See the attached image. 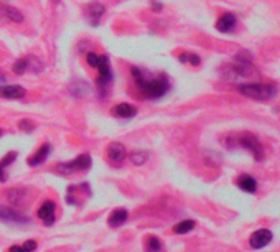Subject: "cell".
I'll return each mask as SVG.
<instances>
[{
    "mask_svg": "<svg viewBox=\"0 0 280 252\" xmlns=\"http://www.w3.org/2000/svg\"><path fill=\"white\" fill-rule=\"evenodd\" d=\"M132 76H134L135 84L138 91L144 94L147 99H158L165 96L170 89V83L167 76H157V77H147L138 68H132Z\"/></svg>",
    "mask_w": 280,
    "mask_h": 252,
    "instance_id": "cell-1",
    "label": "cell"
},
{
    "mask_svg": "<svg viewBox=\"0 0 280 252\" xmlns=\"http://www.w3.org/2000/svg\"><path fill=\"white\" fill-rule=\"evenodd\" d=\"M237 89L241 94L251 98V99H257V101H267L272 99L277 94V88L274 84H267V83H247V84H239Z\"/></svg>",
    "mask_w": 280,
    "mask_h": 252,
    "instance_id": "cell-2",
    "label": "cell"
},
{
    "mask_svg": "<svg viewBox=\"0 0 280 252\" xmlns=\"http://www.w3.org/2000/svg\"><path fill=\"white\" fill-rule=\"evenodd\" d=\"M86 61L91 68H96L99 71V77H97V84L99 88H106V86L111 83L112 80V73H111V63L109 58L104 54H97V53H88L86 54Z\"/></svg>",
    "mask_w": 280,
    "mask_h": 252,
    "instance_id": "cell-3",
    "label": "cell"
},
{
    "mask_svg": "<svg viewBox=\"0 0 280 252\" xmlns=\"http://www.w3.org/2000/svg\"><path fill=\"white\" fill-rule=\"evenodd\" d=\"M91 157L88 153H81V155H77L74 160L71 162H63V163H59L56 168V173H59V175H71V173L74 171H84V170H89L91 168Z\"/></svg>",
    "mask_w": 280,
    "mask_h": 252,
    "instance_id": "cell-4",
    "label": "cell"
},
{
    "mask_svg": "<svg viewBox=\"0 0 280 252\" xmlns=\"http://www.w3.org/2000/svg\"><path fill=\"white\" fill-rule=\"evenodd\" d=\"M236 144L239 147H243L246 148V150H249L252 155H254V159L255 160H262L264 159V148H262V144L261 142L255 139V135H252V133H241V135L237 137V142Z\"/></svg>",
    "mask_w": 280,
    "mask_h": 252,
    "instance_id": "cell-5",
    "label": "cell"
},
{
    "mask_svg": "<svg viewBox=\"0 0 280 252\" xmlns=\"http://www.w3.org/2000/svg\"><path fill=\"white\" fill-rule=\"evenodd\" d=\"M91 196V188L88 183H81V185H71L66 190V201L69 204H79L84 201V198H89Z\"/></svg>",
    "mask_w": 280,
    "mask_h": 252,
    "instance_id": "cell-6",
    "label": "cell"
},
{
    "mask_svg": "<svg viewBox=\"0 0 280 252\" xmlns=\"http://www.w3.org/2000/svg\"><path fill=\"white\" fill-rule=\"evenodd\" d=\"M38 218L42 219L45 226H51L56 221V204L53 201H45L40 208H38Z\"/></svg>",
    "mask_w": 280,
    "mask_h": 252,
    "instance_id": "cell-7",
    "label": "cell"
},
{
    "mask_svg": "<svg viewBox=\"0 0 280 252\" xmlns=\"http://www.w3.org/2000/svg\"><path fill=\"white\" fill-rule=\"evenodd\" d=\"M0 219H2V221L15 223V224H27L28 223V218L25 215H22V212H18L13 208L2 206V204H0Z\"/></svg>",
    "mask_w": 280,
    "mask_h": 252,
    "instance_id": "cell-8",
    "label": "cell"
},
{
    "mask_svg": "<svg viewBox=\"0 0 280 252\" xmlns=\"http://www.w3.org/2000/svg\"><path fill=\"white\" fill-rule=\"evenodd\" d=\"M126 157H127L126 147L119 144V142H112V144L107 147V160L111 163H114V165L122 163L126 160Z\"/></svg>",
    "mask_w": 280,
    "mask_h": 252,
    "instance_id": "cell-9",
    "label": "cell"
},
{
    "mask_svg": "<svg viewBox=\"0 0 280 252\" xmlns=\"http://www.w3.org/2000/svg\"><path fill=\"white\" fill-rule=\"evenodd\" d=\"M270 241H272V231H269V229H259V231L252 232L251 238H249V244H251L252 249L266 247Z\"/></svg>",
    "mask_w": 280,
    "mask_h": 252,
    "instance_id": "cell-10",
    "label": "cell"
},
{
    "mask_svg": "<svg viewBox=\"0 0 280 252\" xmlns=\"http://www.w3.org/2000/svg\"><path fill=\"white\" fill-rule=\"evenodd\" d=\"M27 91L17 84H0V98L4 99H22L25 98Z\"/></svg>",
    "mask_w": 280,
    "mask_h": 252,
    "instance_id": "cell-11",
    "label": "cell"
},
{
    "mask_svg": "<svg viewBox=\"0 0 280 252\" xmlns=\"http://www.w3.org/2000/svg\"><path fill=\"white\" fill-rule=\"evenodd\" d=\"M236 23H237L236 15L226 12V13H223L219 18H217V22H216V28L219 30V31H223V33H229V31L234 30Z\"/></svg>",
    "mask_w": 280,
    "mask_h": 252,
    "instance_id": "cell-12",
    "label": "cell"
},
{
    "mask_svg": "<svg viewBox=\"0 0 280 252\" xmlns=\"http://www.w3.org/2000/svg\"><path fill=\"white\" fill-rule=\"evenodd\" d=\"M112 115L119 117V119H132L137 114V109L134 106L127 104V102H121V104H115L111 109Z\"/></svg>",
    "mask_w": 280,
    "mask_h": 252,
    "instance_id": "cell-13",
    "label": "cell"
},
{
    "mask_svg": "<svg viewBox=\"0 0 280 252\" xmlns=\"http://www.w3.org/2000/svg\"><path fill=\"white\" fill-rule=\"evenodd\" d=\"M129 219V211L126 208H115L111 215H109L107 223L111 227H121L122 224H126Z\"/></svg>",
    "mask_w": 280,
    "mask_h": 252,
    "instance_id": "cell-14",
    "label": "cell"
},
{
    "mask_svg": "<svg viewBox=\"0 0 280 252\" xmlns=\"http://www.w3.org/2000/svg\"><path fill=\"white\" fill-rule=\"evenodd\" d=\"M50 150H51V145H50V144H43V145L36 150V153L32 155V157L28 159V165H30V167H38V165H42V163L46 160V157L50 155Z\"/></svg>",
    "mask_w": 280,
    "mask_h": 252,
    "instance_id": "cell-15",
    "label": "cell"
},
{
    "mask_svg": "<svg viewBox=\"0 0 280 252\" xmlns=\"http://www.w3.org/2000/svg\"><path fill=\"white\" fill-rule=\"evenodd\" d=\"M104 12H106L104 5H101V4H97V2H94V4H88V7H86V17H88L92 23H97V20H99L101 17H103Z\"/></svg>",
    "mask_w": 280,
    "mask_h": 252,
    "instance_id": "cell-16",
    "label": "cell"
},
{
    "mask_svg": "<svg viewBox=\"0 0 280 252\" xmlns=\"http://www.w3.org/2000/svg\"><path fill=\"white\" fill-rule=\"evenodd\" d=\"M236 183H237V186L241 188V190L247 191V193H254L255 188H257V182H255L251 175H241Z\"/></svg>",
    "mask_w": 280,
    "mask_h": 252,
    "instance_id": "cell-17",
    "label": "cell"
},
{
    "mask_svg": "<svg viewBox=\"0 0 280 252\" xmlns=\"http://www.w3.org/2000/svg\"><path fill=\"white\" fill-rule=\"evenodd\" d=\"M144 252H163V242L157 236H147L144 244Z\"/></svg>",
    "mask_w": 280,
    "mask_h": 252,
    "instance_id": "cell-18",
    "label": "cell"
},
{
    "mask_svg": "<svg viewBox=\"0 0 280 252\" xmlns=\"http://www.w3.org/2000/svg\"><path fill=\"white\" fill-rule=\"evenodd\" d=\"M17 160V152H9L2 160H0V182H5L7 180V173L5 168L10 167V165Z\"/></svg>",
    "mask_w": 280,
    "mask_h": 252,
    "instance_id": "cell-19",
    "label": "cell"
},
{
    "mask_svg": "<svg viewBox=\"0 0 280 252\" xmlns=\"http://www.w3.org/2000/svg\"><path fill=\"white\" fill-rule=\"evenodd\" d=\"M193 229H194V221H191V219H185V221L173 226L175 234H186V232H190Z\"/></svg>",
    "mask_w": 280,
    "mask_h": 252,
    "instance_id": "cell-20",
    "label": "cell"
},
{
    "mask_svg": "<svg viewBox=\"0 0 280 252\" xmlns=\"http://www.w3.org/2000/svg\"><path fill=\"white\" fill-rule=\"evenodd\" d=\"M129 159L134 165H144L147 162V159H149V153L145 150H134L129 155Z\"/></svg>",
    "mask_w": 280,
    "mask_h": 252,
    "instance_id": "cell-21",
    "label": "cell"
},
{
    "mask_svg": "<svg viewBox=\"0 0 280 252\" xmlns=\"http://www.w3.org/2000/svg\"><path fill=\"white\" fill-rule=\"evenodd\" d=\"M25 191L20 190V188H17V190H10L9 191V201L13 203V204H23V198H25Z\"/></svg>",
    "mask_w": 280,
    "mask_h": 252,
    "instance_id": "cell-22",
    "label": "cell"
},
{
    "mask_svg": "<svg viewBox=\"0 0 280 252\" xmlns=\"http://www.w3.org/2000/svg\"><path fill=\"white\" fill-rule=\"evenodd\" d=\"M35 249H36V242L33 239H30L23 244V246H12L9 252H33Z\"/></svg>",
    "mask_w": 280,
    "mask_h": 252,
    "instance_id": "cell-23",
    "label": "cell"
},
{
    "mask_svg": "<svg viewBox=\"0 0 280 252\" xmlns=\"http://www.w3.org/2000/svg\"><path fill=\"white\" fill-rule=\"evenodd\" d=\"M4 12L7 15V18H10L15 23H22L23 22V15L17 9H13V7H4Z\"/></svg>",
    "mask_w": 280,
    "mask_h": 252,
    "instance_id": "cell-24",
    "label": "cell"
},
{
    "mask_svg": "<svg viewBox=\"0 0 280 252\" xmlns=\"http://www.w3.org/2000/svg\"><path fill=\"white\" fill-rule=\"evenodd\" d=\"M180 61L190 63V65H193V66H198L201 63V58L198 56V54H193V53H183V54H180Z\"/></svg>",
    "mask_w": 280,
    "mask_h": 252,
    "instance_id": "cell-25",
    "label": "cell"
},
{
    "mask_svg": "<svg viewBox=\"0 0 280 252\" xmlns=\"http://www.w3.org/2000/svg\"><path fill=\"white\" fill-rule=\"evenodd\" d=\"M28 68V58H23V60H18L17 63L13 65V73L17 74H23Z\"/></svg>",
    "mask_w": 280,
    "mask_h": 252,
    "instance_id": "cell-26",
    "label": "cell"
},
{
    "mask_svg": "<svg viewBox=\"0 0 280 252\" xmlns=\"http://www.w3.org/2000/svg\"><path fill=\"white\" fill-rule=\"evenodd\" d=\"M18 127H20V130H23V132H32V130L35 129V124H33L32 121H28V119H23V121H20Z\"/></svg>",
    "mask_w": 280,
    "mask_h": 252,
    "instance_id": "cell-27",
    "label": "cell"
},
{
    "mask_svg": "<svg viewBox=\"0 0 280 252\" xmlns=\"http://www.w3.org/2000/svg\"><path fill=\"white\" fill-rule=\"evenodd\" d=\"M152 10H155V12H158V10H162L163 7H162V4L160 2H157V0H152Z\"/></svg>",
    "mask_w": 280,
    "mask_h": 252,
    "instance_id": "cell-28",
    "label": "cell"
},
{
    "mask_svg": "<svg viewBox=\"0 0 280 252\" xmlns=\"http://www.w3.org/2000/svg\"><path fill=\"white\" fill-rule=\"evenodd\" d=\"M2 83H5V76L0 73V84H2Z\"/></svg>",
    "mask_w": 280,
    "mask_h": 252,
    "instance_id": "cell-29",
    "label": "cell"
},
{
    "mask_svg": "<svg viewBox=\"0 0 280 252\" xmlns=\"http://www.w3.org/2000/svg\"><path fill=\"white\" fill-rule=\"evenodd\" d=\"M0 135H2V130H0Z\"/></svg>",
    "mask_w": 280,
    "mask_h": 252,
    "instance_id": "cell-30",
    "label": "cell"
}]
</instances>
